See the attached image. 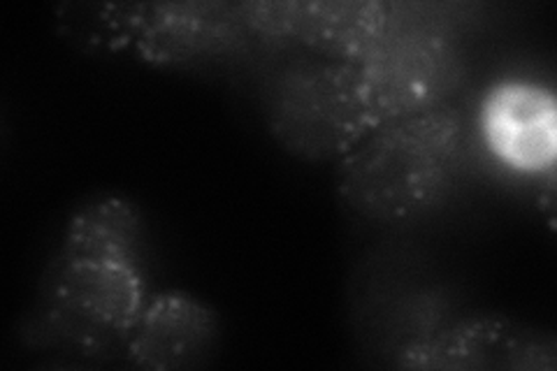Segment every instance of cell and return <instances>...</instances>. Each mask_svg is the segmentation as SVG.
I'll list each match as a JSON object with an SVG mask.
<instances>
[{"mask_svg":"<svg viewBox=\"0 0 557 371\" xmlns=\"http://www.w3.org/2000/svg\"><path fill=\"white\" fill-rule=\"evenodd\" d=\"M460 147V116L444 104L381 123L339 158V198L376 223L411 221L444 198Z\"/></svg>","mask_w":557,"mask_h":371,"instance_id":"6da1fadb","label":"cell"},{"mask_svg":"<svg viewBox=\"0 0 557 371\" xmlns=\"http://www.w3.org/2000/svg\"><path fill=\"white\" fill-rule=\"evenodd\" d=\"M145 307L137 253L63 239L33 334L94 356L128 342Z\"/></svg>","mask_w":557,"mask_h":371,"instance_id":"7a4b0ae2","label":"cell"},{"mask_svg":"<svg viewBox=\"0 0 557 371\" xmlns=\"http://www.w3.org/2000/svg\"><path fill=\"white\" fill-rule=\"evenodd\" d=\"M268 126L293 156L339 161L376 128L360 67L337 61L286 67L268 96Z\"/></svg>","mask_w":557,"mask_h":371,"instance_id":"3957f363","label":"cell"},{"mask_svg":"<svg viewBox=\"0 0 557 371\" xmlns=\"http://www.w3.org/2000/svg\"><path fill=\"white\" fill-rule=\"evenodd\" d=\"M376 126L442 108L460 79V59L446 30L405 20L391 10V24L360 65Z\"/></svg>","mask_w":557,"mask_h":371,"instance_id":"277c9868","label":"cell"},{"mask_svg":"<svg viewBox=\"0 0 557 371\" xmlns=\"http://www.w3.org/2000/svg\"><path fill=\"white\" fill-rule=\"evenodd\" d=\"M235 8L251 33L298 40L330 61L351 65L372 54L393 10L376 0H253Z\"/></svg>","mask_w":557,"mask_h":371,"instance_id":"5b68a950","label":"cell"},{"mask_svg":"<svg viewBox=\"0 0 557 371\" xmlns=\"http://www.w3.org/2000/svg\"><path fill=\"white\" fill-rule=\"evenodd\" d=\"M112 24L126 45L149 63L174 65L231 51L251 33L235 5L151 3L116 5Z\"/></svg>","mask_w":557,"mask_h":371,"instance_id":"8992f818","label":"cell"},{"mask_svg":"<svg viewBox=\"0 0 557 371\" xmlns=\"http://www.w3.org/2000/svg\"><path fill=\"white\" fill-rule=\"evenodd\" d=\"M555 339L499 316H469L416 339L399 356L409 369H555Z\"/></svg>","mask_w":557,"mask_h":371,"instance_id":"52a82bcc","label":"cell"},{"mask_svg":"<svg viewBox=\"0 0 557 371\" xmlns=\"http://www.w3.org/2000/svg\"><path fill=\"white\" fill-rule=\"evenodd\" d=\"M481 133L487 149L518 172H553L557 156V102L532 82H502L481 104Z\"/></svg>","mask_w":557,"mask_h":371,"instance_id":"ba28073f","label":"cell"},{"mask_svg":"<svg viewBox=\"0 0 557 371\" xmlns=\"http://www.w3.org/2000/svg\"><path fill=\"white\" fill-rule=\"evenodd\" d=\"M219 339V321L205 302L186 293H163L147 302L126 342L139 369L174 371L205 362Z\"/></svg>","mask_w":557,"mask_h":371,"instance_id":"9c48e42d","label":"cell"}]
</instances>
